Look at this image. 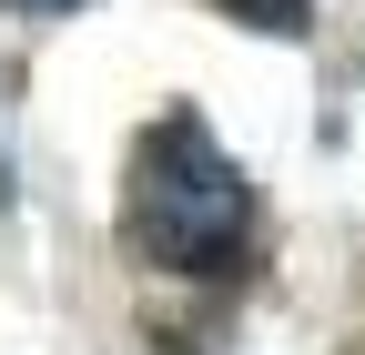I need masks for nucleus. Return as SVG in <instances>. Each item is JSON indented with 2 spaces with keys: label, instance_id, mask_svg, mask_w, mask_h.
I'll list each match as a JSON object with an SVG mask.
<instances>
[{
  "label": "nucleus",
  "instance_id": "3",
  "mask_svg": "<svg viewBox=\"0 0 365 355\" xmlns=\"http://www.w3.org/2000/svg\"><path fill=\"white\" fill-rule=\"evenodd\" d=\"M0 11H71V0H0Z\"/></svg>",
  "mask_w": 365,
  "mask_h": 355
},
{
  "label": "nucleus",
  "instance_id": "1",
  "mask_svg": "<svg viewBox=\"0 0 365 355\" xmlns=\"http://www.w3.org/2000/svg\"><path fill=\"white\" fill-rule=\"evenodd\" d=\"M254 224V193L244 173L213 153V132L193 112H173L143 132V153H132V234H143L153 264H173V274H223L234 264Z\"/></svg>",
  "mask_w": 365,
  "mask_h": 355
},
{
  "label": "nucleus",
  "instance_id": "2",
  "mask_svg": "<svg viewBox=\"0 0 365 355\" xmlns=\"http://www.w3.org/2000/svg\"><path fill=\"white\" fill-rule=\"evenodd\" d=\"M223 11H234L244 31H274V41H304V31H314L304 0H223Z\"/></svg>",
  "mask_w": 365,
  "mask_h": 355
}]
</instances>
